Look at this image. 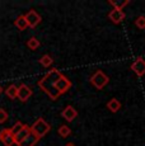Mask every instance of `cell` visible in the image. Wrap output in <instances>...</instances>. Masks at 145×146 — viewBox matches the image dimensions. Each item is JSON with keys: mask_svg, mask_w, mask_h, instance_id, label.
Masks as SVG:
<instances>
[{"mask_svg": "<svg viewBox=\"0 0 145 146\" xmlns=\"http://www.w3.org/2000/svg\"><path fill=\"white\" fill-rule=\"evenodd\" d=\"M57 132H59V135H60L61 137L66 139V137H69L71 135V128L69 127V126H66V125H61L60 127H59Z\"/></svg>", "mask_w": 145, "mask_h": 146, "instance_id": "18", "label": "cell"}, {"mask_svg": "<svg viewBox=\"0 0 145 146\" xmlns=\"http://www.w3.org/2000/svg\"><path fill=\"white\" fill-rule=\"evenodd\" d=\"M125 17H126V14L124 13V10L112 9L110 13H108V19H110L112 23H115V24L121 23V22L125 19Z\"/></svg>", "mask_w": 145, "mask_h": 146, "instance_id": "10", "label": "cell"}, {"mask_svg": "<svg viewBox=\"0 0 145 146\" xmlns=\"http://www.w3.org/2000/svg\"><path fill=\"white\" fill-rule=\"evenodd\" d=\"M89 81H90V84L96 89H98V90H102V89L108 84V81H110V78H108L107 75H106L104 72L102 71V70H97V71L90 76Z\"/></svg>", "mask_w": 145, "mask_h": 146, "instance_id": "3", "label": "cell"}, {"mask_svg": "<svg viewBox=\"0 0 145 146\" xmlns=\"http://www.w3.org/2000/svg\"><path fill=\"white\" fill-rule=\"evenodd\" d=\"M40 46H41V42L36 37H31L29 40L27 41V47H28L29 50H32V51H36Z\"/></svg>", "mask_w": 145, "mask_h": 146, "instance_id": "19", "label": "cell"}, {"mask_svg": "<svg viewBox=\"0 0 145 146\" xmlns=\"http://www.w3.org/2000/svg\"><path fill=\"white\" fill-rule=\"evenodd\" d=\"M33 92L32 89L29 88L28 85H26V84H21V85L18 86V93H17V98H18L21 102H27V100L29 99L31 97H32Z\"/></svg>", "mask_w": 145, "mask_h": 146, "instance_id": "6", "label": "cell"}, {"mask_svg": "<svg viewBox=\"0 0 145 146\" xmlns=\"http://www.w3.org/2000/svg\"><path fill=\"white\" fill-rule=\"evenodd\" d=\"M14 26L18 28L19 31H26L28 28V24H27L26 19H24V15H19L18 18L14 21Z\"/></svg>", "mask_w": 145, "mask_h": 146, "instance_id": "15", "label": "cell"}, {"mask_svg": "<svg viewBox=\"0 0 145 146\" xmlns=\"http://www.w3.org/2000/svg\"><path fill=\"white\" fill-rule=\"evenodd\" d=\"M61 117H63L66 122H71V121H74L78 117V112L72 106H66L65 108L63 109V112H61Z\"/></svg>", "mask_w": 145, "mask_h": 146, "instance_id": "9", "label": "cell"}, {"mask_svg": "<svg viewBox=\"0 0 145 146\" xmlns=\"http://www.w3.org/2000/svg\"><path fill=\"white\" fill-rule=\"evenodd\" d=\"M110 4L113 7V9L122 10L126 5L130 4V0H110Z\"/></svg>", "mask_w": 145, "mask_h": 146, "instance_id": "14", "label": "cell"}, {"mask_svg": "<svg viewBox=\"0 0 145 146\" xmlns=\"http://www.w3.org/2000/svg\"><path fill=\"white\" fill-rule=\"evenodd\" d=\"M17 93H18V86L14 85V84H10V85L5 89V94H7V97L10 98V99H15Z\"/></svg>", "mask_w": 145, "mask_h": 146, "instance_id": "16", "label": "cell"}, {"mask_svg": "<svg viewBox=\"0 0 145 146\" xmlns=\"http://www.w3.org/2000/svg\"><path fill=\"white\" fill-rule=\"evenodd\" d=\"M29 128H31V132L35 135L37 139L41 140L51 131V125L49 122H46L42 117H40V118H37L33 122V125Z\"/></svg>", "mask_w": 145, "mask_h": 146, "instance_id": "2", "label": "cell"}, {"mask_svg": "<svg viewBox=\"0 0 145 146\" xmlns=\"http://www.w3.org/2000/svg\"><path fill=\"white\" fill-rule=\"evenodd\" d=\"M71 86H72L71 81L69 80L64 74H61L60 78H59V79L56 80V83H55V89H56L57 93L60 95L61 94H65L66 92H69Z\"/></svg>", "mask_w": 145, "mask_h": 146, "instance_id": "4", "label": "cell"}, {"mask_svg": "<svg viewBox=\"0 0 145 146\" xmlns=\"http://www.w3.org/2000/svg\"><path fill=\"white\" fill-rule=\"evenodd\" d=\"M40 141V139H37V137L35 136L32 132H31L28 136L26 137V139L23 140V141H21L18 144V146H36V144Z\"/></svg>", "mask_w": 145, "mask_h": 146, "instance_id": "13", "label": "cell"}, {"mask_svg": "<svg viewBox=\"0 0 145 146\" xmlns=\"http://www.w3.org/2000/svg\"><path fill=\"white\" fill-rule=\"evenodd\" d=\"M131 70H132L139 78L144 76L145 75V60L143 57H138L131 64Z\"/></svg>", "mask_w": 145, "mask_h": 146, "instance_id": "7", "label": "cell"}, {"mask_svg": "<svg viewBox=\"0 0 145 146\" xmlns=\"http://www.w3.org/2000/svg\"><path fill=\"white\" fill-rule=\"evenodd\" d=\"M38 62H40L43 67H46V69H47V67H51L52 66V64H54V58H52L50 55H43L42 57L38 60Z\"/></svg>", "mask_w": 145, "mask_h": 146, "instance_id": "17", "label": "cell"}, {"mask_svg": "<svg viewBox=\"0 0 145 146\" xmlns=\"http://www.w3.org/2000/svg\"><path fill=\"white\" fill-rule=\"evenodd\" d=\"M61 71H59L57 69H51L46 75H43L40 80H38V86L50 97V99L56 100L60 94L57 93V90L55 89V83L60 78Z\"/></svg>", "mask_w": 145, "mask_h": 146, "instance_id": "1", "label": "cell"}, {"mask_svg": "<svg viewBox=\"0 0 145 146\" xmlns=\"http://www.w3.org/2000/svg\"><path fill=\"white\" fill-rule=\"evenodd\" d=\"M65 146H75L74 144H72V142H69V144H66Z\"/></svg>", "mask_w": 145, "mask_h": 146, "instance_id": "23", "label": "cell"}, {"mask_svg": "<svg viewBox=\"0 0 145 146\" xmlns=\"http://www.w3.org/2000/svg\"><path fill=\"white\" fill-rule=\"evenodd\" d=\"M31 133V128H29V126H27V125H24V127L22 128L21 131H19L18 133L14 136V144L15 145H18L21 141H23L24 139H26L27 136Z\"/></svg>", "mask_w": 145, "mask_h": 146, "instance_id": "11", "label": "cell"}, {"mask_svg": "<svg viewBox=\"0 0 145 146\" xmlns=\"http://www.w3.org/2000/svg\"><path fill=\"white\" fill-rule=\"evenodd\" d=\"M3 92H4V90H3V88H1V85H0V95H1V93H3Z\"/></svg>", "mask_w": 145, "mask_h": 146, "instance_id": "24", "label": "cell"}, {"mask_svg": "<svg viewBox=\"0 0 145 146\" xmlns=\"http://www.w3.org/2000/svg\"><path fill=\"white\" fill-rule=\"evenodd\" d=\"M135 26L139 28V29H145V15H140L135 19Z\"/></svg>", "mask_w": 145, "mask_h": 146, "instance_id": "21", "label": "cell"}, {"mask_svg": "<svg viewBox=\"0 0 145 146\" xmlns=\"http://www.w3.org/2000/svg\"><path fill=\"white\" fill-rule=\"evenodd\" d=\"M0 141L4 146H13L14 145V136L10 132V128H3L0 130Z\"/></svg>", "mask_w": 145, "mask_h": 146, "instance_id": "8", "label": "cell"}, {"mask_svg": "<svg viewBox=\"0 0 145 146\" xmlns=\"http://www.w3.org/2000/svg\"><path fill=\"white\" fill-rule=\"evenodd\" d=\"M121 102H120L118 99H116V98H112V99L108 100L107 103V109L110 112H112V113H117V112L121 109Z\"/></svg>", "mask_w": 145, "mask_h": 146, "instance_id": "12", "label": "cell"}, {"mask_svg": "<svg viewBox=\"0 0 145 146\" xmlns=\"http://www.w3.org/2000/svg\"><path fill=\"white\" fill-rule=\"evenodd\" d=\"M8 112L4 108H0V123H5L8 121Z\"/></svg>", "mask_w": 145, "mask_h": 146, "instance_id": "22", "label": "cell"}, {"mask_svg": "<svg viewBox=\"0 0 145 146\" xmlns=\"http://www.w3.org/2000/svg\"><path fill=\"white\" fill-rule=\"evenodd\" d=\"M24 19H26V22H27V24H28L29 28H36L41 23V21H42L41 15L33 9H31L29 12L24 15Z\"/></svg>", "mask_w": 145, "mask_h": 146, "instance_id": "5", "label": "cell"}, {"mask_svg": "<svg viewBox=\"0 0 145 146\" xmlns=\"http://www.w3.org/2000/svg\"><path fill=\"white\" fill-rule=\"evenodd\" d=\"M23 127H24V123H23V122H21V121H17V122L14 123V126H13V127L10 128V132H12L13 136H15V135L18 133Z\"/></svg>", "mask_w": 145, "mask_h": 146, "instance_id": "20", "label": "cell"}]
</instances>
